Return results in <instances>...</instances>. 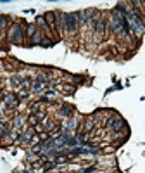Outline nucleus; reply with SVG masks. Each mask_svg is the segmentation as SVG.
Returning <instances> with one entry per match:
<instances>
[{
	"label": "nucleus",
	"mask_w": 145,
	"mask_h": 173,
	"mask_svg": "<svg viewBox=\"0 0 145 173\" xmlns=\"http://www.w3.org/2000/svg\"><path fill=\"white\" fill-rule=\"evenodd\" d=\"M26 21L24 19H16L11 26H9V30H7V43H11V45H26Z\"/></svg>",
	"instance_id": "nucleus-1"
},
{
	"label": "nucleus",
	"mask_w": 145,
	"mask_h": 173,
	"mask_svg": "<svg viewBox=\"0 0 145 173\" xmlns=\"http://www.w3.org/2000/svg\"><path fill=\"white\" fill-rule=\"evenodd\" d=\"M80 31V11L64 12V35L74 37Z\"/></svg>",
	"instance_id": "nucleus-2"
},
{
	"label": "nucleus",
	"mask_w": 145,
	"mask_h": 173,
	"mask_svg": "<svg viewBox=\"0 0 145 173\" xmlns=\"http://www.w3.org/2000/svg\"><path fill=\"white\" fill-rule=\"evenodd\" d=\"M109 33V18H106V14H102L99 19H97V24H95V30H93V37H95V42H104L106 37Z\"/></svg>",
	"instance_id": "nucleus-3"
},
{
	"label": "nucleus",
	"mask_w": 145,
	"mask_h": 173,
	"mask_svg": "<svg viewBox=\"0 0 145 173\" xmlns=\"http://www.w3.org/2000/svg\"><path fill=\"white\" fill-rule=\"evenodd\" d=\"M2 104H4L7 113H16L19 109V106H21V99L18 97L16 92H7L5 97H4V100H2Z\"/></svg>",
	"instance_id": "nucleus-4"
},
{
	"label": "nucleus",
	"mask_w": 145,
	"mask_h": 173,
	"mask_svg": "<svg viewBox=\"0 0 145 173\" xmlns=\"http://www.w3.org/2000/svg\"><path fill=\"white\" fill-rule=\"evenodd\" d=\"M14 21L11 16H7V14H0V40H5L7 37V30H9V26L12 24Z\"/></svg>",
	"instance_id": "nucleus-5"
},
{
	"label": "nucleus",
	"mask_w": 145,
	"mask_h": 173,
	"mask_svg": "<svg viewBox=\"0 0 145 173\" xmlns=\"http://www.w3.org/2000/svg\"><path fill=\"white\" fill-rule=\"evenodd\" d=\"M57 116L61 118V119H69L74 116V107H72L71 104H59V107H57Z\"/></svg>",
	"instance_id": "nucleus-6"
},
{
	"label": "nucleus",
	"mask_w": 145,
	"mask_h": 173,
	"mask_svg": "<svg viewBox=\"0 0 145 173\" xmlns=\"http://www.w3.org/2000/svg\"><path fill=\"white\" fill-rule=\"evenodd\" d=\"M11 126L14 128V130H24L28 125H26V116L23 114H14L12 118H11Z\"/></svg>",
	"instance_id": "nucleus-7"
},
{
	"label": "nucleus",
	"mask_w": 145,
	"mask_h": 173,
	"mask_svg": "<svg viewBox=\"0 0 145 173\" xmlns=\"http://www.w3.org/2000/svg\"><path fill=\"white\" fill-rule=\"evenodd\" d=\"M35 24H36V28H38L40 31H43V33H45L47 37L54 35V33L50 31V28H49V24H47L45 18H43V14H42V16H36V18H35Z\"/></svg>",
	"instance_id": "nucleus-8"
},
{
	"label": "nucleus",
	"mask_w": 145,
	"mask_h": 173,
	"mask_svg": "<svg viewBox=\"0 0 145 173\" xmlns=\"http://www.w3.org/2000/svg\"><path fill=\"white\" fill-rule=\"evenodd\" d=\"M45 38H47V35H45L43 31H40V30H38L35 35L31 37V40H28V42H26V45H28V47H36V45H38V47H40V43H42Z\"/></svg>",
	"instance_id": "nucleus-9"
},
{
	"label": "nucleus",
	"mask_w": 145,
	"mask_h": 173,
	"mask_svg": "<svg viewBox=\"0 0 145 173\" xmlns=\"http://www.w3.org/2000/svg\"><path fill=\"white\" fill-rule=\"evenodd\" d=\"M64 95H72L76 90H78V87H76V83H68V81H62L59 87H57Z\"/></svg>",
	"instance_id": "nucleus-10"
},
{
	"label": "nucleus",
	"mask_w": 145,
	"mask_h": 173,
	"mask_svg": "<svg viewBox=\"0 0 145 173\" xmlns=\"http://www.w3.org/2000/svg\"><path fill=\"white\" fill-rule=\"evenodd\" d=\"M95 126H97L95 118H93V116H88V118H85V121H83V125H81V132L92 133V132L95 130Z\"/></svg>",
	"instance_id": "nucleus-11"
},
{
	"label": "nucleus",
	"mask_w": 145,
	"mask_h": 173,
	"mask_svg": "<svg viewBox=\"0 0 145 173\" xmlns=\"http://www.w3.org/2000/svg\"><path fill=\"white\" fill-rule=\"evenodd\" d=\"M43 18H45V21H47L50 31H52L54 35H57V31H55V11H47V12L43 14Z\"/></svg>",
	"instance_id": "nucleus-12"
},
{
	"label": "nucleus",
	"mask_w": 145,
	"mask_h": 173,
	"mask_svg": "<svg viewBox=\"0 0 145 173\" xmlns=\"http://www.w3.org/2000/svg\"><path fill=\"white\" fill-rule=\"evenodd\" d=\"M119 118L118 113H114V111H111L109 109V114L106 118V121H104V128H107V130H112V126H114V123H116V119Z\"/></svg>",
	"instance_id": "nucleus-13"
},
{
	"label": "nucleus",
	"mask_w": 145,
	"mask_h": 173,
	"mask_svg": "<svg viewBox=\"0 0 145 173\" xmlns=\"http://www.w3.org/2000/svg\"><path fill=\"white\" fill-rule=\"evenodd\" d=\"M112 132H128V123L125 118H118L116 119V123H114V126H112Z\"/></svg>",
	"instance_id": "nucleus-14"
},
{
	"label": "nucleus",
	"mask_w": 145,
	"mask_h": 173,
	"mask_svg": "<svg viewBox=\"0 0 145 173\" xmlns=\"http://www.w3.org/2000/svg\"><path fill=\"white\" fill-rule=\"evenodd\" d=\"M23 80H24V76H21V75H18V73H14L12 76L9 78V83H11V87H12L14 90H19V88H21V85H23Z\"/></svg>",
	"instance_id": "nucleus-15"
},
{
	"label": "nucleus",
	"mask_w": 145,
	"mask_h": 173,
	"mask_svg": "<svg viewBox=\"0 0 145 173\" xmlns=\"http://www.w3.org/2000/svg\"><path fill=\"white\" fill-rule=\"evenodd\" d=\"M45 88H47V85H45V83H42V81H38V80H33V83H31V94L42 95Z\"/></svg>",
	"instance_id": "nucleus-16"
},
{
	"label": "nucleus",
	"mask_w": 145,
	"mask_h": 173,
	"mask_svg": "<svg viewBox=\"0 0 145 173\" xmlns=\"http://www.w3.org/2000/svg\"><path fill=\"white\" fill-rule=\"evenodd\" d=\"M36 31H38V28H36L35 23H28V24H26V42L31 40V37L35 35Z\"/></svg>",
	"instance_id": "nucleus-17"
},
{
	"label": "nucleus",
	"mask_w": 145,
	"mask_h": 173,
	"mask_svg": "<svg viewBox=\"0 0 145 173\" xmlns=\"http://www.w3.org/2000/svg\"><path fill=\"white\" fill-rule=\"evenodd\" d=\"M38 111H43V104H42L40 100H33V102L30 104V114H35Z\"/></svg>",
	"instance_id": "nucleus-18"
},
{
	"label": "nucleus",
	"mask_w": 145,
	"mask_h": 173,
	"mask_svg": "<svg viewBox=\"0 0 145 173\" xmlns=\"http://www.w3.org/2000/svg\"><path fill=\"white\" fill-rule=\"evenodd\" d=\"M80 173H99L97 163H93V165H90V166H85V168H80Z\"/></svg>",
	"instance_id": "nucleus-19"
},
{
	"label": "nucleus",
	"mask_w": 145,
	"mask_h": 173,
	"mask_svg": "<svg viewBox=\"0 0 145 173\" xmlns=\"http://www.w3.org/2000/svg\"><path fill=\"white\" fill-rule=\"evenodd\" d=\"M54 43H55V40H52L50 37H47V38L40 43V47H42V49H50V47H54Z\"/></svg>",
	"instance_id": "nucleus-20"
},
{
	"label": "nucleus",
	"mask_w": 145,
	"mask_h": 173,
	"mask_svg": "<svg viewBox=\"0 0 145 173\" xmlns=\"http://www.w3.org/2000/svg\"><path fill=\"white\" fill-rule=\"evenodd\" d=\"M4 69H7V71H16V64H14V61H4Z\"/></svg>",
	"instance_id": "nucleus-21"
},
{
	"label": "nucleus",
	"mask_w": 145,
	"mask_h": 173,
	"mask_svg": "<svg viewBox=\"0 0 145 173\" xmlns=\"http://www.w3.org/2000/svg\"><path fill=\"white\" fill-rule=\"evenodd\" d=\"M16 94H18V97L21 99V100H24V99H28V97L31 95V92H30V90H23V88H19Z\"/></svg>",
	"instance_id": "nucleus-22"
},
{
	"label": "nucleus",
	"mask_w": 145,
	"mask_h": 173,
	"mask_svg": "<svg viewBox=\"0 0 145 173\" xmlns=\"http://www.w3.org/2000/svg\"><path fill=\"white\" fill-rule=\"evenodd\" d=\"M36 135H38V138H40V142H45V140L50 138V133H49V132H40V133H36Z\"/></svg>",
	"instance_id": "nucleus-23"
},
{
	"label": "nucleus",
	"mask_w": 145,
	"mask_h": 173,
	"mask_svg": "<svg viewBox=\"0 0 145 173\" xmlns=\"http://www.w3.org/2000/svg\"><path fill=\"white\" fill-rule=\"evenodd\" d=\"M72 80H74L76 83H83V81H85V76H80V75H78V76H74Z\"/></svg>",
	"instance_id": "nucleus-24"
},
{
	"label": "nucleus",
	"mask_w": 145,
	"mask_h": 173,
	"mask_svg": "<svg viewBox=\"0 0 145 173\" xmlns=\"http://www.w3.org/2000/svg\"><path fill=\"white\" fill-rule=\"evenodd\" d=\"M5 94H7V92H5V90H4V88L0 87V102L4 100V97H5Z\"/></svg>",
	"instance_id": "nucleus-25"
},
{
	"label": "nucleus",
	"mask_w": 145,
	"mask_h": 173,
	"mask_svg": "<svg viewBox=\"0 0 145 173\" xmlns=\"http://www.w3.org/2000/svg\"><path fill=\"white\" fill-rule=\"evenodd\" d=\"M114 88H116V90H123V83H119V81H116V85H114Z\"/></svg>",
	"instance_id": "nucleus-26"
},
{
	"label": "nucleus",
	"mask_w": 145,
	"mask_h": 173,
	"mask_svg": "<svg viewBox=\"0 0 145 173\" xmlns=\"http://www.w3.org/2000/svg\"><path fill=\"white\" fill-rule=\"evenodd\" d=\"M114 90H116L114 87H109L107 90H106V95H109V94H111V92H114Z\"/></svg>",
	"instance_id": "nucleus-27"
}]
</instances>
